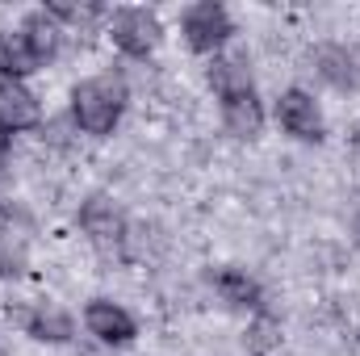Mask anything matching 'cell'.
Here are the masks:
<instances>
[{"mask_svg":"<svg viewBox=\"0 0 360 356\" xmlns=\"http://www.w3.org/2000/svg\"><path fill=\"white\" fill-rule=\"evenodd\" d=\"M126 109V84L117 76H96L72 89V122L84 134H113L117 117Z\"/></svg>","mask_w":360,"mask_h":356,"instance_id":"6da1fadb","label":"cell"},{"mask_svg":"<svg viewBox=\"0 0 360 356\" xmlns=\"http://www.w3.org/2000/svg\"><path fill=\"white\" fill-rule=\"evenodd\" d=\"M180 30H184V42H188L197 55H214V51H222V46L231 42L235 21H231V13H226L222 4L201 0V4H193V8H184Z\"/></svg>","mask_w":360,"mask_h":356,"instance_id":"7a4b0ae2","label":"cell"},{"mask_svg":"<svg viewBox=\"0 0 360 356\" xmlns=\"http://www.w3.org/2000/svg\"><path fill=\"white\" fill-rule=\"evenodd\" d=\"M109 38H113V46H117L122 55L147 59V55L160 46L164 25H160V17H155L151 8H117V13L109 17Z\"/></svg>","mask_w":360,"mask_h":356,"instance_id":"3957f363","label":"cell"},{"mask_svg":"<svg viewBox=\"0 0 360 356\" xmlns=\"http://www.w3.org/2000/svg\"><path fill=\"white\" fill-rule=\"evenodd\" d=\"M276 122L293 139H306V143L323 139V109L306 89H285L276 96Z\"/></svg>","mask_w":360,"mask_h":356,"instance_id":"277c9868","label":"cell"},{"mask_svg":"<svg viewBox=\"0 0 360 356\" xmlns=\"http://www.w3.org/2000/svg\"><path fill=\"white\" fill-rule=\"evenodd\" d=\"M84 327L101 344H130L139 336V323L130 319V310L117 306V302H109V298H92L89 306H84Z\"/></svg>","mask_w":360,"mask_h":356,"instance_id":"5b68a950","label":"cell"},{"mask_svg":"<svg viewBox=\"0 0 360 356\" xmlns=\"http://www.w3.org/2000/svg\"><path fill=\"white\" fill-rule=\"evenodd\" d=\"M0 126L8 134H21V130L42 126V101L25 89L21 80H4L0 84Z\"/></svg>","mask_w":360,"mask_h":356,"instance_id":"8992f818","label":"cell"},{"mask_svg":"<svg viewBox=\"0 0 360 356\" xmlns=\"http://www.w3.org/2000/svg\"><path fill=\"white\" fill-rule=\"evenodd\" d=\"M80 227H84V235H89L92 243H101V248H105V243H117L122 231H126V222H122V214L113 210L109 197H89V201H84Z\"/></svg>","mask_w":360,"mask_h":356,"instance_id":"52a82bcc","label":"cell"},{"mask_svg":"<svg viewBox=\"0 0 360 356\" xmlns=\"http://www.w3.org/2000/svg\"><path fill=\"white\" fill-rule=\"evenodd\" d=\"M38 51L30 46V38L21 30H4L0 34V76L4 80H25L30 72H38Z\"/></svg>","mask_w":360,"mask_h":356,"instance_id":"ba28073f","label":"cell"},{"mask_svg":"<svg viewBox=\"0 0 360 356\" xmlns=\"http://www.w3.org/2000/svg\"><path fill=\"white\" fill-rule=\"evenodd\" d=\"M210 84H214V92H218L222 101L256 92L252 68H248V59H239V55H222V59H214V63H210Z\"/></svg>","mask_w":360,"mask_h":356,"instance_id":"9c48e42d","label":"cell"},{"mask_svg":"<svg viewBox=\"0 0 360 356\" xmlns=\"http://www.w3.org/2000/svg\"><path fill=\"white\" fill-rule=\"evenodd\" d=\"M222 122H226V130H231L235 139H256L260 126H264V105H260V96L248 92V96L222 101Z\"/></svg>","mask_w":360,"mask_h":356,"instance_id":"30bf717a","label":"cell"},{"mask_svg":"<svg viewBox=\"0 0 360 356\" xmlns=\"http://www.w3.org/2000/svg\"><path fill=\"white\" fill-rule=\"evenodd\" d=\"M30 336L34 340H42V344H68L72 336H76V319L63 310V306H55V302H42L34 314H30Z\"/></svg>","mask_w":360,"mask_h":356,"instance_id":"8fae6325","label":"cell"},{"mask_svg":"<svg viewBox=\"0 0 360 356\" xmlns=\"http://www.w3.org/2000/svg\"><path fill=\"white\" fill-rule=\"evenodd\" d=\"M314 63H319V76L327 80V84H335V89H352L360 80V59L348 51V46H319V55H314Z\"/></svg>","mask_w":360,"mask_h":356,"instance_id":"7c38bea8","label":"cell"},{"mask_svg":"<svg viewBox=\"0 0 360 356\" xmlns=\"http://www.w3.org/2000/svg\"><path fill=\"white\" fill-rule=\"evenodd\" d=\"M21 34L30 38V46L38 51V59H51V55L59 51V42H63V25H59L46 8H34V13L21 21Z\"/></svg>","mask_w":360,"mask_h":356,"instance_id":"4fadbf2b","label":"cell"},{"mask_svg":"<svg viewBox=\"0 0 360 356\" xmlns=\"http://www.w3.org/2000/svg\"><path fill=\"white\" fill-rule=\"evenodd\" d=\"M214 289H218L226 302H235V306H256V302H260V285H256L243 268H218V272H214Z\"/></svg>","mask_w":360,"mask_h":356,"instance_id":"5bb4252c","label":"cell"},{"mask_svg":"<svg viewBox=\"0 0 360 356\" xmlns=\"http://www.w3.org/2000/svg\"><path fill=\"white\" fill-rule=\"evenodd\" d=\"M30 265V252H25V239L21 235H8L0 231V276H21Z\"/></svg>","mask_w":360,"mask_h":356,"instance_id":"9a60e30c","label":"cell"},{"mask_svg":"<svg viewBox=\"0 0 360 356\" xmlns=\"http://www.w3.org/2000/svg\"><path fill=\"white\" fill-rule=\"evenodd\" d=\"M8 143H13V134L0 126V168H4V160H8Z\"/></svg>","mask_w":360,"mask_h":356,"instance_id":"2e32d148","label":"cell"},{"mask_svg":"<svg viewBox=\"0 0 360 356\" xmlns=\"http://www.w3.org/2000/svg\"><path fill=\"white\" fill-rule=\"evenodd\" d=\"M356 235H360V218H356Z\"/></svg>","mask_w":360,"mask_h":356,"instance_id":"e0dca14e","label":"cell"},{"mask_svg":"<svg viewBox=\"0 0 360 356\" xmlns=\"http://www.w3.org/2000/svg\"><path fill=\"white\" fill-rule=\"evenodd\" d=\"M0 84H4V76H0Z\"/></svg>","mask_w":360,"mask_h":356,"instance_id":"ac0fdd59","label":"cell"}]
</instances>
